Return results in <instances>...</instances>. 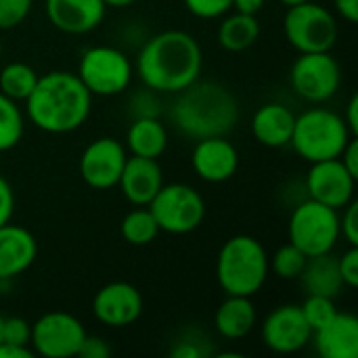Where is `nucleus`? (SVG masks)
<instances>
[{
    "label": "nucleus",
    "instance_id": "f03ea898",
    "mask_svg": "<svg viewBox=\"0 0 358 358\" xmlns=\"http://www.w3.org/2000/svg\"><path fill=\"white\" fill-rule=\"evenodd\" d=\"M92 94L71 71H48L38 78L25 99L27 120L48 132L67 134L78 130L90 115Z\"/></svg>",
    "mask_w": 358,
    "mask_h": 358
},
{
    "label": "nucleus",
    "instance_id": "a211bd4d",
    "mask_svg": "<svg viewBox=\"0 0 358 358\" xmlns=\"http://www.w3.org/2000/svg\"><path fill=\"white\" fill-rule=\"evenodd\" d=\"M162 185H164V172L159 162L141 155H132L126 159L117 180L122 195L132 206H149V201L157 195Z\"/></svg>",
    "mask_w": 358,
    "mask_h": 358
},
{
    "label": "nucleus",
    "instance_id": "423d86ee",
    "mask_svg": "<svg viewBox=\"0 0 358 358\" xmlns=\"http://www.w3.org/2000/svg\"><path fill=\"white\" fill-rule=\"evenodd\" d=\"M340 239L338 210L315 199L296 206L289 218V243L300 248L308 258L334 252Z\"/></svg>",
    "mask_w": 358,
    "mask_h": 358
},
{
    "label": "nucleus",
    "instance_id": "7ed1b4c3",
    "mask_svg": "<svg viewBox=\"0 0 358 358\" xmlns=\"http://www.w3.org/2000/svg\"><path fill=\"white\" fill-rule=\"evenodd\" d=\"M176 94L172 120L189 138L201 141L208 136H227L239 120V103L235 94L218 82L195 80Z\"/></svg>",
    "mask_w": 358,
    "mask_h": 358
},
{
    "label": "nucleus",
    "instance_id": "1a4fd4ad",
    "mask_svg": "<svg viewBox=\"0 0 358 358\" xmlns=\"http://www.w3.org/2000/svg\"><path fill=\"white\" fill-rule=\"evenodd\" d=\"M76 76L92 96H115L130 86L134 67L120 48L92 46L82 52Z\"/></svg>",
    "mask_w": 358,
    "mask_h": 358
},
{
    "label": "nucleus",
    "instance_id": "4c0bfd02",
    "mask_svg": "<svg viewBox=\"0 0 358 358\" xmlns=\"http://www.w3.org/2000/svg\"><path fill=\"white\" fill-rule=\"evenodd\" d=\"M340 159H342V164L346 166V170L355 176L358 180V138L357 136H352L350 141H348V145L344 147V151H342V155H340Z\"/></svg>",
    "mask_w": 358,
    "mask_h": 358
},
{
    "label": "nucleus",
    "instance_id": "4468645a",
    "mask_svg": "<svg viewBox=\"0 0 358 358\" xmlns=\"http://www.w3.org/2000/svg\"><path fill=\"white\" fill-rule=\"evenodd\" d=\"M357 178L346 170L340 157L315 162L306 176V191L310 199L342 210L355 199Z\"/></svg>",
    "mask_w": 358,
    "mask_h": 358
},
{
    "label": "nucleus",
    "instance_id": "a19ab883",
    "mask_svg": "<svg viewBox=\"0 0 358 358\" xmlns=\"http://www.w3.org/2000/svg\"><path fill=\"white\" fill-rule=\"evenodd\" d=\"M170 357L172 358H201L203 352L193 344V342H180L178 346H174L170 350Z\"/></svg>",
    "mask_w": 358,
    "mask_h": 358
},
{
    "label": "nucleus",
    "instance_id": "473e14b6",
    "mask_svg": "<svg viewBox=\"0 0 358 358\" xmlns=\"http://www.w3.org/2000/svg\"><path fill=\"white\" fill-rule=\"evenodd\" d=\"M29 338H31V325L25 319H21V317H6L4 319L2 342L17 344V346H29Z\"/></svg>",
    "mask_w": 358,
    "mask_h": 358
},
{
    "label": "nucleus",
    "instance_id": "dca6fc26",
    "mask_svg": "<svg viewBox=\"0 0 358 358\" xmlns=\"http://www.w3.org/2000/svg\"><path fill=\"white\" fill-rule=\"evenodd\" d=\"M191 164L195 174L206 182H224L239 168V153L227 136H208L193 147Z\"/></svg>",
    "mask_w": 358,
    "mask_h": 358
},
{
    "label": "nucleus",
    "instance_id": "f3484780",
    "mask_svg": "<svg viewBox=\"0 0 358 358\" xmlns=\"http://www.w3.org/2000/svg\"><path fill=\"white\" fill-rule=\"evenodd\" d=\"M44 10L52 27L63 34H88L105 19L103 0H44Z\"/></svg>",
    "mask_w": 358,
    "mask_h": 358
},
{
    "label": "nucleus",
    "instance_id": "c85d7f7f",
    "mask_svg": "<svg viewBox=\"0 0 358 358\" xmlns=\"http://www.w3.org/2000/svg\"><path fill=\"white\" fill-rule=\"evenodd\" d=\"M306 262H308V256H306L300 248H296L294 243L281 245V248L275 252L273 260H268L273 273H275L279 279H285V281H289V279H300V275H302Z\"/></svg>",
    "mask_w": 358,
    "mask_h": 358
},
{
    "label": "nucleus",
    "instance_id": "f257e3e1",
    "mask_svg": "<svg viewBox=\"0 0 358 358\" xmlns=\"http://www.w3.org/2000/svg\"><path fill=\"white\" fill-rule=\"evenodd\" d=\"M203 52L195 36L182 29H166L145 42L136 57L141 82L155 92H180L199 80Z\"/></svg>",
    "mask_w": 358,
    "mask_h": 358
},
{
    "label": "nucleus",
    "instance_id": "aec40b11",
    "mask_svg": "<svg viewBox=\"0 0 358 358\" xmlns=\"http://www.w3.org/2000/svg\"><path fill=\"white\" fill-rule=\"evenodd\" d=\"M313 340L323 358H358V319L338 313L327 325L313 331Z\"/></svg>",
    "mask_w": 358,
    "mask_h": 358
},
{
    "label": "nucleus",
    "instance_id": "58836bf2",
    "mask_svg": "<svg viewBox=\"0 0 358 358\" xmlns=\"http://www.w3.org/2000/svg\"><path fill=\"white\" fill-rule=\"evenodd\" d=\"M0 358H34V350L29 346H17V344H0Z\"/></svg>",
    "mask_w": 358,
    "mask_h": 358
},
{
    "label": "nucleus",
    "instance_id": "a18cd8bd",
    "mask_svg": "<svg viewBox=\"0 0 358 358\" xmlns=\"http://www.w3.org/2000/svg\"><path fill=\"white\" fill-rule=\"evenodd\" d=\"M281 4L285 6H294V4H302V2H308V0H279Z\"/></svg>",
    "mask_w": 358,
    "mask_h": 358
},
{
    "label": "nucleus",
    "instance_id": "37998d69",
    "mask_svg": "<svg viewBox=\"0 0 358 358\" xmlns=\"http://www.w3.org/2000/svg\"><path fill=\"white\" fill-rule=\"evenodd\" d=\"M266 0H233V8L243 15H258Z\"/></svg>",
    "mask_w": 358,
    "mask_h": 358
},
{
    "label": "nucleus",
    "instance_id": "a878e982",
    "mask_svg": "<svg viewBox=\"0 0 358 358\" xmlns=\"http://www.w3.org/2000/svg\"><path fill=\"white\" fill-rule=\"evenodd\" d=\"M38 78L40 76L36 73L34 67L21 61H13L4 65L0 71V92L13 101H25L31 94Z\"/></svg>",
    "mask_w": 358,
    "mask_h": 358
},
{
    "label": "nucleus",
    "instance_id": "6ab92c4d",
    "mask_svg": "<svg viewBox=\"0 0 358 358\" xmlns=\"http://www.w3.org/2000/svg\"><path fill=\"white\" fill-rule=\"evenodd\" d=\"M38 256L36 237L19 224L0 227V281L23 275Z\"/></svg>",
    "mask_w": 358,
    "mask_h": 358
},
{
    "label": "nucleus",
    "instance_id": "c03bdc74",
    "mask_svg": "<svg viewBox=\"0 0 358 358\" xmlns=\"http://www.w3.org/2000/svg\"><path fill=\"white\" fill-rule=\"evenodd\" d=\"M105 6H113V8H124V6H130L134 4L136 0H103Z\"/></svg>",
    "mask_w": 358,
    "mask_h": 358
},
{
    "label": "nucleus",
    "instance_id": "20e7f679",
    "mask_svg": "<svg viewBox=\"0 0 358 358\" xmlns=\"http://www.w3.org/2000/svg\"><path fill=\"white\" fill-rule=\"evenodd\" d=\"M264 245L252 235L227 239L216 258V279L227 296H256L266 283L271 264Z\"/></svg>",
    "mask_w": 358,
    "mask_h": 358
},
{
    "label": "nucleus",
    "instance_id": "c756f323",
    "mask_svg": "<svg viewBox=\"0 0 358 358\" xmlns=\"http://www.w3.org/2000/svg\"><path fill=\"white\" fill-rule=\"evenodd\" d=\"M300 310H302V315H304V319L313 331L321 329L323 325H327L338 315L334 298L317 296V294H308L306 300L300 304Z\"/></svg>",
    "mask_w": 358,
    "mask_h": 358
},
{
    "label": "nucleus",
    "instance_id": "9b49d317",
    "mask_svg": "<svg viewBox=\"0 0 358 358\" xmlns=\"http://www.w3.org/2000/svg\"><path fill=\"white\" fill-rule=\"evenodd\" d=\"M86 329L69 313H46L31 325L29 346L34 355L46 358L78 357Z\"/></svg>",
    "mask_w": 358,
    "mask_h": 358
},
{
    "label": "nucleus",
    "instance_id": "bb28decb",
    "mask_svg": "<svg viewBox=\"0 0 358 358\" xmlns=\"http://www.w3.org/2000/svg\"><path fill=\"white\" fill-rule=\"evenodd\" d=\"M120 231L130 245H149L151 241H155L159 227L147 206H136V210L128 212L122 218Z\"/></svg>",
    "mask_w": 358,
    "mask_h": 358
},
{
    "label": "nucleus",
    "instance_id": "de8ad7c7",
    "mask_svg": "<svg viewBox=\"0 0 358 358\" xmlns=\"http://www.w3.org/2000/svg\"><path fill=\"white\" fill-rule=\"evenodd\" d=\"M2 50H4V48H2V40H0V57H2Z\"/></svg>",
    "mask_w": 358,
    "mask_h": 358
},
{
    "label": "nucleus",
    "instance_id": "c9c22d12",
    "mask_svg": "<svg viewBox=\"0 0 358 358\" xmlns=\"http://www.w3.org/2000/svg\"><path fill=\"white\" fill-rule=\"evenodd\" d=\"M109 355H111L109 344L103 338L88 336V334H86V338H84V342L80 346V352H78V357L82 358H107Z\"/></svg>",
    "mask_w": 358,
    "mask_h": 358
},
{
    "label": "nucleus",
    "instance_id": "49530a36",
    "mask_svg": "<svg viewBox=\"0 0 358 358\" xmlns=\"http://www.w3.org/2000/svg\"><path fill=\"white\" fill-rule=\"evenodd\" d=\"M2 331H4V317L0 315V344H2Z\"/></svg>",
    "mask_w": 358,
    "mask_h": 358
},
{
    "label": "nucleus",
    "instance_id": "393cba45",
    "mask_svg": "<svg viewBox=\"0 0 358 358\" xmlns=\"http://www.w3.org/2000/svg\"><path fill=\"white\" fill-rule=\"evenodd\" d=\"M260 36V23L256 15L237 13L229 15L218 27V44L229 52L248 50Z\"/></svg>",
    "mask_w": 358,
    "mask_h": 358
},
{
    "label": "nucleus",
    "instance_id": "6e6552de",
    "mask_svg": "<svg viewBox=\"0 0 358 358\" xmlns=\"http://www.w3.org/2000/svg\"><path fill=\"white\" fill-rule=\"evenodd\" d=\"M159 227L170 235H187L199 229L206 218V201L197 189L185 182L162 185L147 206Z\"/></svg>",
    "mask_w": 358,
    "mask_h": 358
},
{
    "label": "nucleus",
    "instance_id": "7c9ffc66",
    "mask_svg": "<svg viewBox=\"0 0 358 358\" xmlns=\"http://www.w3.org/2000/svg\"><path fill=\"white\" fill-rule=\"evenodd\" d=\"M31 6L34 0H0V29H13L21 25Z\"/></svg>",
    "mask_w": 358,
    "mask_h": 358
},
{
    "label": "nucleus",
    "instance_id": "e433bc0d",
    "mask_svg": "<svg viewBox=\"0 0 358 358\" xmlns=\"http://www.w3.org/2000/svg\"><path fill=\"white\" fill-rule=\"evenodd\" d=\"M15 212V193L10 182L0 174V227L10 222Z\"/></svg>",
    "mask_w": 358,
    "mask_h": 358
},
{
    "label": "nucleus",
    "instance_id": "cd10ccee",
    "mask_svg": "<svg viewBox=\"0 0 358 358\" xmlns=\"http://www.w3.org/2000/svg\"><path fill=\"white\" fill-rule=\"evenodd\" d=\"M23 113L17 101L0 92V153L10 151L23 136Z\"/></svg>",
    "mask_w": 358,
    "mask_h": 358
},
{
    "label": "nucleus",
    "instance_id": "39448f33",
    "mask_svg": "<svg viewBox=\"0 0 358 358\" xmlns=\"http://www.w3.org/2000/svg\"><path fill=\"white\" fill-rule=\"evenodd\" d=\"M352 136L342 115L325 107H315L296 115L289 143L302 159L315 164L340 157Z\"/></svg>",
    "mask_w": 358,
    "mask_h": 358
},
{
    "label": "nucleus",
    "instance_id": "ddd939ff",
    "mask_svg": "<svg viewBox=\"0 0 358 358\" xmlns=\"http://www.w3.org/2000/svg\"><path fill=\"white\" fill-rule=\"evenodd\" d=\"M313 340V329L308 327L298 304L277 306L262 323V342L268 350L279 355L300 352Z\"/></svg>",
    "mask_w": 358,
    "mask_h": 358
},
{
    "label": "nucleus",
    "instance_id": "0eeeda50",
    "mask_svg": "<svg viewBox=\"0 0 358 358\" xmlns=\"http://www.w3.org/2000/svg\"><path fill=\"white\" fill-rule=\"evenodd\" d=\"M283 31L298 52H329L338 40V21L329 8L308 0L287 6Z\"/></svg>",
    "mask_w": 358,
    "mask_h": 358
},
{
    "label": "nucleus",
    "instance_id": "5701e85b",
    "mask_svg": "<svg viewBox=\"0 0 358 358\" xmlns=\"http://www.w3.org/2000/svg\"><path fill=\"white\" fill-rule=\"evenodd\" d=\"M300 281L308 294L327 296V298H336L344 287L338 258L331 256V252L308 258V262L300 275Z\"/></svg>",
    "mask_w": 358,
    "mask_h": 358
},
{
    "label": "nucleus",
    "instance_id": "412c9836",
    "mask_svg": "<svg viewBox=\"0 0 358 358\" xmlns=\"http://www.w3.org/2000/svg\"><path fill=\"white\" fill-rule=\"evenodd\" d=\"M294 124H296V113L289 107L281 103H266L258 107L252 117V134L260 145L279 149L289 145Z\"/></svg>",
    "mask_w": 358,
    "mask_h": 358
},
{
    "label": "nucleus",
    "instance_id": "f8f14e48",
    "mask_svg": "<svg viewBox=\"0 0 358 358\" xmlns=\"http://www.w3.org/2000/svg\"><path fill=\"white\" fill-rule=\"evenodd\" d=\"M126 159H128V153L117 138L101 136L82 151L80 176L92 189H99V191L113 189L117 187Z\"/></svg>",
    "mask_w": 358,
    "mask_h": 358
},
{
    "label": "nucleus",
    "instance_id": "79ce46f5",
    "mask_svg": "<svg viewBox=\"0 0 358 358\" xmlns=\"http://www.w3.org/2000/svg\"><path fill=\"white\" fill-rule=\"evenodd\" d=\"M344 122L348 126V130L358 136V96L355 94L350 101H348V107H346V115H344Z\"/></svg>",
    "mask_w": 358,
    "mask_h": 358
},
{
    "label": "nucleus",
    "instance_id": "72a5a7b5",
    "mask_svg": "<svg viewBox=\"0 0 358 358\" xmlns=\"http://www.w3.org/2000/svg\"><path fill=\"white\" fill-rule=\"evenodd\" d=\"M338 264H340V275H342L344 287H350V289L358 287V248L357 245H350V248L342 254V258H338Z\"/></svg>",
    "mask_w": 358,
    "mask_h": 358
},
{
    "label": "nucleus",
    "instance_id": "9d476101",
    "mask_svg": "<svg viewBox=\"0 0 358 358\" xmlns=\"http://www.w3.org/2000/svg\"><path fill=\"white\" fill-rule=\"evenodd\" d=\"M294 90L310 103L329 101L342 84V69L331 52H300L289 71Z\"/></svg>",
    "mask_w": 358,
    "mask_h": 358
},
{
    "label": "nucleus",
    "instance_id": "2eb2a0df",
    "mask_svg": "<svg viewBox=\"0 0 358 358\" xmlns=\"http://www.w3.org/2000/svg\"><path fill=\"white\" fill-rule=\"evenodd\" d=\"M92 313L96 321H101L107 327H128L136 323L143 315V296L132 283L113 281L103 285L94 294Z\"/></svg>",
    "mask_w": 358,
    "mask_h": 358
},
{
    "label": "nucleus",
    "instance_id": "b1692460",
    "mask_svg": "<svg viewBox=\"0 0 358 358\" xmlns=\"http://www.w3.org/2000/svg\"><path fill=\"white\" fill-rule=\"evenodd\" d=\"M126 145L132 155L157 159L168 147V130L155 115L134 117L126 134Z\"/></svg>",
    "mask_w": 358,
    "mask_h": 358
},
{
    "label": "nucleus",
    "instance_id": "2f4dec72",
    "mask_svg": "<svg viewBox=\"0 0 358 358\" xmlns=\"http://www.w3.org/2000/svg\"><path fill=\"white\" fill-rule=\"evenodd\" d=\"M185 8L199 19H218L233 8V0H182Z\"/></svg>",
    "mask_w": 358,
    "mask_h": 358
},
{
    "label": "nucleus",
    "instance_id": "ea45409f",
    "mask_svg": "<svg viewBox=\"0 0 358 358\" xmlns=\"http://www.w3.org/2000/svg\"><path fill=\"white\" fill-rule=\"evenodd\" d=\"M336 10L348 21V23H357L358 21V0H334Z\"/></svg>",
    "mask_w": 358,
    "mask_h": 358
},
{
    "label": "nucleus",
    "instance_id": "4be33fe9",
    "mask_svg": "<svg viewBox=\"0 0 358 358\" xmlns=\"http://www.w3.org/2000/svg\"><path fill=\"white\" fill-rule=\"evenodd\" d=\"M256 306L248 296H227L214 315L216 331L227 340H241L256 327Z\"/></svg>",
    "mask_w": 358,
    "mask_h": 358
},
{
    "label": "nucleus",
    "instance_id": "f704fd0d",
    "mask_svg": "<svg viewBox=\"0 0 358 358\" xmlns=\"http://www.w3.org/2000/svg\"><path fill=\"white\" fill-rule=\"evenodd\" d=\"M340 237L348 241V245L358 248V201H350L344 206V214L340 218Z\"/></svg>",
    "mask_w": 358,
    "mask_h": 358
}]
</instances>
